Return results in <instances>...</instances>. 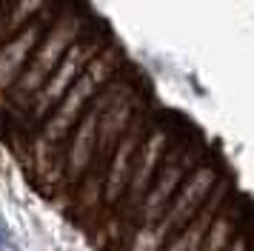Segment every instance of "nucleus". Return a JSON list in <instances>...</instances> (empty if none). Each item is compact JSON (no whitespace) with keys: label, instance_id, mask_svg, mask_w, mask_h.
<instances>
[{"label":"nucleus","instance_id":"f257e3e1","mask_svg":"<svg viewBox=\"0 0 254 251\" xmlns=\"http://www.w3.org/2000/svg\"><path fill=\"white\" fill-rule=\"evenodd\" d=\"M92 26L86 17L80 14H74L71 9L60 11V17L52 26H49L43 37L37 40V46L32 49V55L26 60L23 71L17 74V80L12 83V89L3 94V100H0V109L6 112V120H12V134L20 128V120H23V112L29 100L35 97V91L46 83V77L55 71L63 55L71 49V43L80 37L83 32H89Z\"/></svg>","mask_w":254,"mask_h":251},{"label":"nucleus","instance_id":"f03ea898","mask_svg":"<svg viewBox=\"0 0 254 251\" xmlns=\"http://www.w3.org/2000/svg\"><path fill=\"white\" fill-rule=\"evenodd\" d=\"M117 68H120V52H117L112 43H106L103 49L89 60V66L83 68L80 77L71 83V89L60 97L58 106L43 117V123L35 128V134L32 137H37L40 143H46V146L60 157V146H63V140L69 137V131L74 128V123L80 120V114L86 112L89 100L103 89L109 80L115 77Z\"/></svg>","mask_w":254,"mask_h":251},{"label":"nucleus","instance_id":"7ed1b4c3","mask_svg":"<svg viewBox=\"0 0 254 251\" xmlns=\"http://www.w3.org/2000/svg\"><path fill=\"white\" fill-rule=\"evenodd\" d=\"M49 23H52V14L46 9L37 17H32V23H26L17 34H12L6 43H0V100H3L6 91L12 89L17 74L23 71L26 60L32 55V49L37 46V40L43 37V32L49 29Z\"/></svg>","mask_w":254,"mask_h":251}]
</instances>
